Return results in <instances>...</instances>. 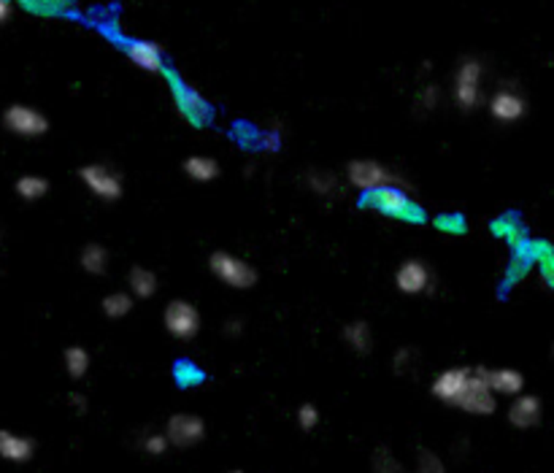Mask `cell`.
Masks as SVG:
<instances>
[{
  "label": "cell",
  "mask_w": 554,
  "mask_h": 473,
  "mask_svg": "<svg viewBox=\"0 0 554 473\" xmlns=\"http://www.w3.org/2000/svg\"><path fill=\"white\" fill-rule=\"evenodd\" d=\"M363 206L401 222H425V211L409 198V190L401 187H379L374 192H365Z\"/></svg>",
  "instance_id": "1"
},
{
  "label": "cell",
  "mask_w": 554,
  "mask_h": 473,
  "mask_svg": "<svg viewBox=\"0 0 554 473\" xmlns=\"http://www.w3.org/2000/svg\"><path fill=\"white\" fill-rule=\"evenodd\" d=\"M346 179L355 190L360 192H374L379 187H401V190H411L406 184L403 176H398L392 168L376 162V160H352L346 165Z\"/></svg>",
  "instance_id": "2"
},
{
  "label": "cell",
  "mask_w": 554,
  "mask_h": 473,
  "mask_svg": "<svg viewBox=\"0 0 554 473\" xmlns=\"http://www.w3.org/2000/svg\"><path fill=\"white\" fill-rule=\"evenodd\" d=\"M208 268H211V274H214L222 284H227V287H233V290H249V287L257 284V271H254L246 260H241V257H235V255L214 252V255L208 257Z\"/></svg>",
  "instance_id": "3"
},
{
  "label": "cell",
  "mask_w": 554,
  "mask_h": 473,
  "mask_svg": "<svg viewBox=\"0 0 554 473\" xmlns=\"http://www.w3.org/2000/svg\"><path fill=\"white\" fill-rule=\"evenodd\" d=\"M78 179L87 184V190L100 198V200H119L122 192H125V179L119 171H114L111 165H103V162H89L78 171Z\"/></svg>",
  "instance_id": "4"
},
{
  "label": "cell",
  "mask_w": 554,
  "mask_h": 473,
  "mask_svg": "<svg viewBox=\"0 0 554 473\" xmlns=\"http://www.w3.org/2000/svg\"><path fill=\"white\" fill-rule=\"evenodd\" d=\"M455 406L468 412V414H476V417H490L498 409L495 393L490 390V385L485 379V368H471L468 385H466V390H463V395L457 398Z\"/></svg>",
  "instance_id": "5"
},
{
  "label": "cell",
  "mask_w": 554,
  "mask_h": 473,
  "mask_svg": "<svg viewBox=\"0 0 554 473\" xmlns=\"http://www.w3.org/2000/svg\"><path fill=\"white\" fill-rule=\"evenodd\" d=\"M482 76L485 65L476 57H466L455 73V100L463 111H471L482 100Z\"/></svg>",
  "instance_id": "6"
},
{
  "label": "cell",
  "mask_w": 554,
  "mask_h": 473,
  "mask_svg": "<svg viewBox=\"0 0 554 473\" xmlns=\"http://www.w3.org/2000/svg\"><path fill=\"white\" fill-rule=\"evenodd\" d=\"M165 330L179 341H192L200 333V311L189 301H171L162 314Z\"/></svg>",
  "instance_id": "7"
},
{
  "label": "cell",
  "mask_w": 554,
  "mask_h": 473,
  "mask_svg": "<svg viewBox=\"0 0 554 473\" xmlns=\"http://www.w3.org/2000/svg\"><path fill=\"white\" fill-rule=\"evenodd\" d=\"M171 79V89H173V100H176V108H179V114L189 122V125H195V127H203L208 119H211V106H208V100L200 95V92H195L192 87H187L181 79H176V76H168Z\"/></svg>",
  "instance_id": "8"
},
{
  "label": "cell",
  "mask_w": 554,
  "mask_h": 473,
  "mask_svg": "<svg viewBox=\"0 0 554 473\" xmlns=\"http://www.w3.org/2000/svg\"><path fill=\"white\" fill-rule=\"evenodd\" d=\"M3 125H5V130H11L14 135H22V138H38L49 130V119L38 108L22 106V103H14L5 108Z\"/></svg>",
  "instance_id": "9"
},
{
  "label": "cell",
  "mask_w": 554,
  "mask_h": 473,
  "mask_svg": "<svg viewBox=\"0 0 554 473\" xmlns=\"http://www.w3.org/2000/svg\"><path fill=\"white\" fill-rule=\"evenodd\" d=\"M165 439L176 450L198 447L206 439V422L198 414H173L165 425Z\"/></svg>",
  "instance_id": "10"
},
{
  "label": "cell",
  "mask_w": 554,
  "mask_h": 473,
  "mask_svg": "<svg viewBox=\"0 0 554 473\" xmlns=\"http://www.w3.org/2000/svg\"><path fill=\"white\" fill-rule=\"evenodd\" d=\"M395 287L403 295H425L433 290V271L422 260H406L395 274Z\"/></svg>",
  "instance_id": "11"
},
{
  "label": "cell",
  "mask_w": 554,
  "mask_h": 473,
  "mask_svg": "<svg viewBox=\"0 0 554 473\" xmlns=\"http://www.w3.org/2000/svg\"><path fill=\"white\" fill-rule=\"evenodd\" d=\"M525 111H528L525 97H522L517 89H512V87L498 89V92L493 95V100H490V114H493L498 122H503V125L520 122V119L525 116Z\"/></svg>",
  "instance_id": "12"
},
{
  "label": "cell",
  "mask_w": 554,
  "mask_h": 473,
  "mask_svg": "<svg viewBox=\"0 0 554 473\" xmlns=\"http://www.w3.org/2000/svg\"><path fill=\"white\" fill-rule=\"evenodd\" d=\"M468 376H471V368H466V366L441 371V374L436 376V382H433V395H436L441 403L455 406L457 398L463 395L466 385H468Z\"/></svg>",
  "instance_id": "13"
},
{
  "label": "cell",
  "mask_w": 554,
  "mask_h": 473,
  "mask_svg": "<svg viewBox=\"0 0 554 473\" xmlns=\"http://www.w3.org/2000/svg\"><path fill=\"white\" fill-rule=\"evenodd\" d=\"M125 51L133 65H138L146 73H165V54L154 41H127Z\"/></svg>",
  "instance_id": "14"
},
{
  "label": "cell",
  "mask_w": 554,
  "mask_h": 473,
  "mask_svg": "<svg viewBox=\"0 0 554 473\" xmlns=\"http://www.w3.org/2000/svg\"><path fill=\"white\" fill-rule=\"evenodd\" d=\"M541 414H544L541 401L536 395H522L520 393L517 401L509 409V422L514 428H520V431H531V428H536L541 422Z\"/></svg>",
  "instance_id": "15"
},
{
  "label": "cell",
  "mask_w": 554,
  "mask_h": 473,
  "mask_svg": "<svg viewBox=\"0 0 554 473\" xmlns=\"http://www.w3.org/2000/svg\"><path fill=\"white\" fill-rule=\"evenodd\" d=\"M35 455V441L11 431H0V458L8 463H27Z\"/></svg>",
  "instance_id": "16"
},
{
  "label": "cell",
  "mask_w": 554,
  "mask_h": 473,
  "mask_svg": "<svg viewBox=\"0 0 554 473\" xmlns=\"http://www.w3.org/2000/svg\"><path fill=\"white\" fill-rule=\"evenodd\" d=\"M485 379L495 395H520L525 390V376L514 368H485Z\"/></svg>",
  "instance_id": "17"
},
{
  "label": "cell",
  "mask_w": 554,
  "mask_h": 473,
  "mask_svg": "<svg viewBox=\"0 0 554 473\" xmlns=\"http://www.w3.org/2000/svg\"><path fill=\"white\" fill-rule=\"evenodd\" d=\"M306 187H309L314 195H319V198H336V195H341V181H338V176L330 173V171H309V173H306Z\"/></svg>",
  "instance_id": "18"
},
{
  "label": "cell",
  "mask_w": 554,
  "mask_h": 473,
  "mask_svg": "<svg viewBox=\"0 0 554 473\" xmlns=\"http://www.w3.org/2000/svg\"><path fill=\"white\" fill-rule=\"evenodd\" d=\"M127 282H130V292H133V298H141V301L152 298V295L157 292V284H160V282H157V274L149 271V268H141V265L130 268Z\"/></svg>",
  "instance_id": "19"
},
{
  "label": "cell",
  "mask_w": 554,
  "mask_h": 473,
  "mask_svg": "<svg viewBox=\"0 0 554 473\" xmlns=\"http://www.w3.org/2000/svg\"><path fill=\"white\" fill-rule=\"evenodd\" d=\"M344 341L357 352V355H368L374 349V333H371V325L357 320V322H349L344 328Z\"/></svg>",
  "instance_id": "20"
},
{
  "label": "cell",
  "mask_w": 554,
  "mask_h": 473,
  "mask_svg": "<svg viewBox=\"0 0 554 473\" xmlns=\"http://www.w3.org/2000/svg\"><path fill=\"white\" fill-rule=\"evenodd\" d=\"M184 173L195 181H214L219 176V162L214 157L195 154V157L184 160Z\"/></svg>",
  "instance_id": "21"
},
{
  "label": "cell",
  "mask_w": 554,
  "mask_h": 473,
  "mask_svg": "<svg viewBox=\"0 0 554 473\" xmlns=\"http://www.w3.org/2000/svg\"><path fill=\"white\" fill-rule=\"evenodd\" d=\"M78 263L89 276H100L108 268V249L100 244H87L78 255Z\"/></svg>",
  "instance_id": "22"
},
{
  "label": "cell",
  "mask_w": 554,
  "mask_h": 473,
  "mask_svg": "<svg viewBox=\"0 0 554 473\" xmlns=\"http://www.w3.org/2000/svg\"><path fill=\"white\" fill-rule=\"evenodd\" d=\"M62 360H65V371H68L70 379H84L87 376V371H89V352L84 347H68Z\"/></svg>",
  "instance_id": "23"
},
{
  "label": "cell",
  "mask_w": 554,
  "mask_h": 473,
  "mask_svg": "<svg viewBox=\"0 0 554 473\" xmlns=\"http://www.w3.org/2000/svg\"><path fill=\"white\" fill-rule=\"evenodd\" d=\"M14 190L22 200H38L49 192V181L43 176H22V179H16Z\"/></svg>",
  "instance_id": "24"
},
{
  "label": "cell",
  "mask_w": 554,
  "mask_h": 473,
  "mask_svg": "<svg viewBox=\"0 0 554 473\" xmlns=\"http://www.w3.org/2000/svg\"><path fill=\"white\" fill-rule=\"evenodd\" d=\"M100 309H103V314H106L108 320H122V317H127V314L133 311V295L111 292V295L103 298Z\"/></svg>",
  "instance_id": "25"
},
{
  "label": "cell",
  "mask_w": 554,
  "mask_h": 473,
  "mask_svg": "<svg viewBox=\"0 0 554 473\" xmlns=\"http://www.w3.org/2000/svg\"><path fill=\"white\" fill-rule=\"evenodd\" d=\"M414 473H447V466H444V460H441L436 452H430V450H420Z\"/></svg>",
  "instance_id": "26"
},
{
  "label": "cell",
  "mask_w": 554,
  "mask_h": 473,
  "mask_svg": "<svg viewBox=\"0 0 554 473\" xmlns=\"http://www.w3.org/2000/svg\"><path fill=\"white\" fill-rule=\"evenodd\" d=\"M374 473H403L401 460L390 450H376L374 455Z\"/></svg>",
  "instance_id": "27"
},
{
  "label": "cell",
  "mask_w": 554,
  "mask_h": 473,
  "mask_svg": "<svg viewBox=\"0 0 554 473\" xmlns=\"http://www.w3.org/2000/svg\"><path fill=\"white\" fill-rule=\"evenodd\" d=\"M168 439H165V433H146L143 439H141V450L146 452V455H152V458H160V455H165L168 452Z\"/></svg>",
  "instance_id": "28"
},
{
  "label": "cell",
  "mask_w": 554,
  "mask_h": 473,
  "mask_svg": "<svg viewBox=\"0 0 554 473\" xmlns=\"http://www.w3.org/2000/svg\"><path fill=\"white\" fill-rule=\"evenodd\" d=\"M295 420H298V425H300L303 431H314V428L319 425V409H317L314 403H303V406L298 409Z\"/></svg>",
  "instance_id": "29"
},
{
  "label": "cell",
  "mask_w": 554,
  "mask_h": 473,
  "mask_svg": "<svg viewBox=\"0 0 554 473\" xmlns=\"http://www.w3.org/2000/svg\"><path fill=\"white\" fill-rule=\"evenodd\" d=\"M436 227L444 233H466V222L460 217H447V214L436 219Z\"/></svg>",
  "instance_id": "30"
},
{
  "label": "cell",
  "mask_w": 554,
  "mask_h": 473,
  "mask_svg": "<svg viewBox=\"0 0 554 473\" xmlns=\"http://www.w3.org/2000/svg\"><path fill=\"white\" fill-rule=\"evenodd\" d=\"M24 5L38 14H57L62 8V0H24Z\"/></svg>",
  "instance_id": "31"
},
{
  "label": "cell",
  "mask_w": 554,
  "mask_h": 473,
  "mask_svg": "<svg viewBox=\"0 0 554 473\" xmlns=\"http://www.w3.org/2000/svg\"><path fill=\"white\" fill-rule=\"evenodd\" d=\"M176 376H179V382H181V385H198V382L203 379V376L198 374V368H195V366H187V363H181V366H179Z\"/></svg>",
  "instance_id": "32"
},
{
  "label": "cell",
  "mask_w": 554,
  "mask_h": 473,
  "mask_svg": "<svg viewBox=\"0 0 554 473\" xmlns=\"http://www.w3.org/2000/svg\"><path fill=\"white\" fill-rule=\"evenodd\" d=\"M411 363H414V349H398V355H395V371H398V374H406V371H411Z\"/></svg>",
  "instance_id": "33"
},
{
  "label": "cell",
  "mask_w": 554,
  "mask_h": 473,
  "mask_svg": "<svg viewBox=\"0 0 554 473\" xmlns=\"http://www.w3.org/2000/svg\"><path fill=\"white\" fill-rule=\"evenodd\" d=\"M420 106L428 108V111H433V108L439 106V87L430 84L428 89H422V92H420Z\"/></svg>",
  "instance_id": "34"
},
{
  "label": "cell",
  "mask_w": 554,
  "mask_h": 473,
  "mask_svg": "<svg viewBox=\"0 0 554 473\" xmlns=\"http://www.w3.org/2000/svg\"><path fill=\"white\" fill-rule=\"evenodd\" d=\"M241 330H244V325H241L238 320H230V322L225 325V333H227V336H241Z\"/></svg>",
  "instance_id": "35"
},
{
  "label": "cell",
  "mask_w": 554,
  "mask_h": 473,
  "mask_svg": "<svg viewBox=\"0 0 554 473\" xmlns=\"http://www.w3.org/2000/svg\"><path fill=\"white\" fill-rule=\"evenodd\" d=\"M70 403H73L76 412H81V414L87 412V398H84V395H76V393H73V395H70Z\"/></svg>",
  "instance_id": "36"
},
{
  "label": "cell",
  "mask_w": 554,
  "mask_h": 473,
  "mask_svg": "<svg viewBox=\"0 0 554 473\" xmlns=\"http://www.w3.org/2000/svg\"><path fill=\"white\" fill-rule=\"evenodd\" d=\"M11 11H14L11 0H0V22H5L11 16Z\"/></svg>",
  "instance_id": "37"
},
{
  "label": "cell",
  "mask_w": 554,
  "mask_h": 473,
  "mask_svg": "<svg viewBox=\"0 0 554 473\" xmlns=\"http://www.w3.org/2000/svg\"><path fill=\"white\" fill-rule=\"evenodd\" d=\"M230 473H244V471H230Z\"/></svg>",
  "instance_id": "38"
}]
</instances>
